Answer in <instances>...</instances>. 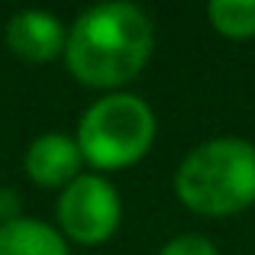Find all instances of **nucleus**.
I'll list each match as a JSON object with an SVG mask.
<instances>
[{"mask_svg":"<svg viewBox=\"0 0 255 255\" xmlns=\"http://www.w3.org/2000/svg\"><path fill=\"white\" fill-rule=\"evenodd\" d=\"M155 45L152 23L136 3H97L68 29L65 65L87 87L120 91L145 68Z\"/></svg>","mask_w":255,"mask_h":255,"instance_id":"1","label":"nucleus"},{"mask_svg":"<svg viewBox=\"0 0 255 255\" xmlns=\"http://www.w3.org/2000/svg\"><path fill=\"white\" fill-rule=\"evenodd\" d=\"M174 194L200 217H236L255 204V145L223 136L200 142L174 174Z\"/></svg>","mask_w":255,"mask_h":255,"instance_id":"2","label":"nucleus"},{"mask_svg":"<svg viewBox=\"0 0 255 255\" xmlns=\"http://www.w3.org/2000/svg\"><path fill=\"white\" fill-rule=\"evenodd\" d=\"M75 142L81 158L97 171L132 168L155 142V113L136 94L113 91L84 110Z\"/></svg>","mask_w":255,"mask_h":255,"instance_id":"3","label":"nucleus"},{"mask_svg":"<svg viewBox=\"0 0 255 255\" xmlns=\"http://www.w3.org/2000/svg\"><path fill=\"white\" fill-rule=\"evenodd\" d=\"M123 204L104 174H78L58 197V226L62 236L78 246H100L120 230Z\"/></svg>","mask_w":255,"mask_h":255,"instance_id":"4","label":"nucleus"},{"mask_svg":"<svg viewBox=\"0 0 255 255\" xmlns=\"http://www.w3.org/2000/svg\"><path fill=\"white\" fill-rule=\"evenodd\" d=\"M65 42H68V29L55 13L19 10L6 23V45L23 62L32 65L55 62V58L65 55Z\"/></svg>","mask_w":255,"mask_h":255,"instance_id":"5","label":"nucleus"},{"mask_svg":"<svg viewBox=\"0 0 255 255\" xmlns=\"http://www.w3.org/2000/svg\"><path fill=\"white\" fill-rule=\"evenodd\" d=\"M81 152L78 142L65 132H42L29 142L23 158V168L32 184L39 187H68L81 174Z\"/></svg>","mask_w":255,"mask_h":255,"instance_id":"6","label":"nucleus"},{"mask_svg":"<svg viewBox=\"0 0 255 255\" xmlns=\"http://www.w3.org/2000/svg\"><path fill=\"white\" fill-rule=\"evenodd\" d=\"M0 255H68V239L42 220L19 217L0 226Z\"/></svg>","mask_w":255,"mask_h":255,"instance_id":"7","label":"nucleus"},{"mask_svg":"<svg viewBox=\"0 0 255 255\" xmlns=\"http://www.w3.org/2000/svg\"><path fill=\"white\" fill-rule=\"evenodd\" d=\"M210 26L226 39L255 36V0H213L207 6Z\"/></svg>","mask_w":255,"mask_h":255,"instance_id":"8","label":"nucleus"},{"mask_svg":"<svg viewBox=\"0 0 255 255\" xmlns=\"http://www.w3.org/2000/svg\"><path fill=\"white\" fill-rule=\"evenodd\" d=\"M158 255H220V252H217V246L204 236H178V239H171V243H165Z\"/></svg>","mask_w":255,"mask_h":255,"instance_id":"9","label":"nucleus"},{"mask_svg":"<svg viewBox=\"0 0 255 255\" xmlns=\"http://www.w3.org/2000/svg\"><path fill=\"white\" fill-rule=\"evenodd\" d=\"M19 210H23V194L16 187H0V226L19 220L23 217Z\"/></svg>","mask_w":255,"mask_h":255,"instance_id":"10","label":"nucleus"}]
</instances>
